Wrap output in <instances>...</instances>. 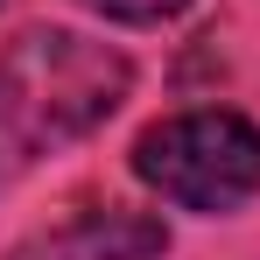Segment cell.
<instances>
[{
  "label": "cell",
  "instance_id": "7a4b0ae2",
  "mask_svg": "<svg viewBox=\"0 0 260 260\" xmlns=\"http://www.w3.org/2000/svg\"><path fill=\"white\" fill-rule=\"evenodd\" d=\"M134 176L148 190H162L176 211H204V218L239 211L260 190V127L225 106L155 120L134 141Z\"/></svg>",
  "mask_w": 260,
  "mask_h": 260
},
{
  "label": "cell",
  "instance_id": "5b68a950",
  "mask_svg": "<svg viewBox=\"0 0 260 260\" xmlns=\"http://www.w3.org/2000/svg\"><path fill=\"white\" fill-rule=\"evenodd\" d=\"M71 253H78L71 239H36V246H21L14 260H71Z\"/></svg>",
  "mask_w": 260,
  "mask_h": 260
},
{
  "label": "cell",
  "instance_id": "277c9868",
  "mask_svg": "<svg viewBox=\"0 0 260 260\" xmlns=\"http://www.w3.org/2000/svg\"><path fill=\"white\" fill-rule=\"evenodd\" d=\"M99 14H113V21H169V14H183L190 0H91Z\"/></svg>",
  "mask_w": 260,
  "mask_h": 260
},
{
  "label": "cell",
  "instance_id": "6da1fadb",
  "mask_svg": "<svg viewBox=\"0 0 260 260\" xmlns=\"http://www.w3.org/2000/svg\"><path fill=\"white\" fill-rule=\"evenodd\" d=\"M134 85V63L78 28H28L0 49V169L85 141Z\"/></svg>",
  "mask_w": 260,
  "mask_h": 260
},
{
  "label": "cell",
  "instance_id": "3957f363",
  "mask_svg": "<svg viewBox=\"0 0 260 260\" xmlns=\"http://www.w3.org/2000/svg\"><path fill=\"white\" fill-rule=\"evenodd\" d=\"M71 246L85 260H162L169 253V232H162V218L134 211V204H106V211H91L71 232Z\"/></svg>",
  "mask_w": 260,
  "mask_h": 260
}]
</instances>
